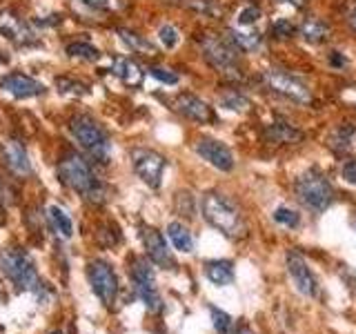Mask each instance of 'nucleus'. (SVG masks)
<instances>
[{
    "label": "nucleus",
    "instance_id": "nucleus-27",
    "mask_svg": "<svg viewBox=\"0 0 356 334\" xmlns=\"http://www.w3.org/2000/svg\"><path fill=\"white\" fill-rule=\"evenodd\" d=\"M209 315H211V326H214L216 334H236L234 319L227 315L225 310H218L214 305H209Z\"/></svg>",
    "mask_w": 356,
    "mask_h": 334
},
{
    "label": "nucleus",
    "instance_id": "nucleus-32",
    "mask_svg": "<svg viewBox=\"0 0 356 334\" xmlns=\"http://www.w3.org/2000/svg\"><path fill=\"white\" fill-rule=\"evenodd\" d=\"M272 33L276 38H292L296 33V25L292 20H287V18H278V20H274V25H272Z\"/></svg>",
    "mask_w": 356,
    "mask_h": 334
},
{
    "label": "nucleus",
    "instance_id": "nucleus-20",
    "mask_svg": "<svg viewBox=\"0 0 356 334\" xmlns=\"http://www.w3.org/2000/svg\"><path fill=\"white\" fill-rule=\"evenodd\" d=\"M203 272L207 276L209 283H214L218 287L222 285H229L234 281V263L225 261V259H211L205 263Z\"/></svg>",
    "mask_w": 356,
    "mask_h": 334
},
{
    "label": "nucleus",
    "instance_id": "nucleus-36",
    "mask_svg": "<svg viewBox=\"0 0 356 334\" xmlns=\"http://www.w3.org/2000/svg\"><path fill=\"white\" fill-rule=\"evenodd\" d=\"M81 3L92 9H100V11H114L120 7L118 0H81Z\"/></svg>",
    "mask_w": 356,
    "mask_h": 334
},
{
    "label": "nucleus",
    "instance_id": "nucleus-8",
    "mask_svg": "<svg viewBox=\"0 0 356 334\" xmlns=\"http://www.w3.org/2000/svg\"><path fill=\"white\" fill-rule=\"evenodd\" d=\"M131 167L145 185L159 189L163 183V172L167 167V161L159 152L147 150V148H136V150H131Z\"/></svg>",
    "mask_w": 356,
    "mask_h": 334
},
{
    "label": "nucleus",
    "instance_id": "nucleus-23",
    "mask_svg": "<svg viewBox=\"0 0 356 334\" xmlns=\"http://www.w3.org/2000/svg\"><path fill=\"white\" fill-rule=\"evenodd\" d=\"M229 40L236 49L241 51H259L263 47V36L254 29H232Z\"/></svg>",
    "mask_w": 356,
    "mask_h": 334
},
{
    "label": "nucleus",
    "instance_id": "nucleus-29",
    "mask_svg": "<svg viewBox=\"0 0 356 334\" xmlns=\"http://www.w3.org/2000/svg\"><path fill=\"white\" fill-rule=\"evenodd\" d=\"M159 40L163 42L165 49H174L178 42H181V33H178V29L174 25H163L159 29Z\"/></svg>",
    "mask_w": 356,
    "mask_h": 334
},
{
    "label": "nucleus",
    "instance_id": "nucleus-41",
    "mask_svg": "<svg viewBox=\"0 0 356 334\" xmlns=\"http://www.w3.org/2000/svg\"><path fill=\"white\" fill-rule=\"evenodd\" d=\"M283 3L292 5V7H303V3H305V0H283Z\"/></svg>",
    "mask_w": 356,
    "mask_h": 334
},
{
    "label": "nucleus",
    "instance_id": "nucleus-35",
    "mask_svg": "<svg viewBox=\"0 0 356 334\" xmlns=\"http://www.w3.org/2000/svg\"><path fill=\"white\" fill-rule=\"evenodd\" d=\"M149 74L156 78V81H161L165 85H176L178 83V76L174 72H170V70H165V67H152Z\"/></svg>",
    "mask_w": 356,
    "mask_h": 334
},
{
    "label": "nucleus",
    "instance_id": "nucleus-33",
    "mask_svg": "<svg viewBox=\"0 0 356 334\" xmlns=\"http://www.w3.org/2000/svg\"><path fill=\"white\" fill-rule=\"evenodd\" d=\"M220 103H222V107H227L232 111H243V109H248V105H250L248 98L241 96V94H234V92L222 94L220 96Z\"/></svg>",
    "mask_w": 356,
    "mask_h": 334
},
{
    "label": "nucleus",
    "instance_id": "nucleus-16",
    "mask_svg": "<svg viewBox=\"0 0 356 334\" xmlns=\"http://www.w3.org/2000/svg\"><path fill=\"white\" fill-rule=\"evenodd\" d=\"M0 33L16 45H29L33 40L29 25L20 16H16L14 11H3L0 14Z\"/></svg>",
    "mask_w": 356,
    "mask_h": 334
},
{
    "label": "nucleus",
    "instance_id": "nucleus-37",
    "mask_svg": "<svg viewBox=\"0 0 356 334\" xmlns=\"http://www.w3.org/2000/svg\"><path fill=\"white\" fill-rule=\"evenodd\" d=\"M341 178H343L345 183L356 185V159H350V161L343 163V167H341Z\"/></svg>",
    "mask_w": 356,
    "mask_h": 334
},
{
    "label": "nucleus",
    "instance_id": "nucleus-34",
    "mask_svg": "<svg viewBox=\"0 0 356 334\" xmlns=\"http://www.w3.org/2000/svg\"><path fill=\"white\" fill-rule=\"evenodd\" d=\"M259 18H261V9L259 7H245L238 14V25L241 27H252Z\"/></svg>",
    "mask_w": 356,
    "mask_h": 334
},
{
    "label": "nucleus",
    "instance_id": "nucleus-15",
    "mask_svg": "<svg viewBox=\"0 0 356 334\" xmlns=\"http://www.w3.org/2000/svg\"><path fill=\"white\" fill-rule=\"evenodd\" d=\"M176 109L181 111V114L189 120H194V122H211L216 116H214V109H211L205 100H200L198 96L194 94H178L176 98Z\"/></svg>",
    "mask_w": 356,
    "mask_h": 334
},
{
    "label": "nucleus",
    "instance_id": "nucleus-7",
    "mask_svg": "<svg viewBox=\"0 0 356 334\" xmlns=\"http://www.w3.org/2000/svg\"><path fill=\"white\" fill-rule=\"evenodd\" d=\"M87 283H89V289L94 292V296L105 308H111L118 301L120 281H118V274L111 263H107L103 259L89 261L87 263Z\"/></svg>",
    "mask_w": 356,
    "mask_h": 334
},
{
    "label": "nucleus",
    "instance_id": "nucleus-12",
    "mask_svg": "<svg viewBox=\"0 0 356 334\" xmlns=\"http://www.w3.org/2000/svg\"><path fill=\"white\" fill-rule=\"evenodd\" d=\"M267 85H270L276 94H281L289 100H294V103H300V105H307L312 100V94L309 89L298 81L296 76L292 74H285V72H267Z\"/></svg>",
    "mask_w": 356,
    "mask_h": 334
},
{
    "label": "nucleus",
    "instance_id": "nucleus-26",
    "mask_svg": "<svg viewBox=\"0 0 356 334\" xmlns=\"http://www.w3.org/2000/svg\"><path fill=\"white\" fill-rule=\"evenodd\" d=\"M67 56L70 58H78V61H87V63H96L100 58V51L94 47V45H89L85 40H76V42H70L67 45Z\"/></svg>",
    "mask_w": 356,
    "mask_h": 334
},
{
    "label": "nucleus",
    "instance_id": "nucleus-14",
    "mask_svg": "<svg viewBox=\"0 0 356 334\" xmlns=\"http://www.w3.org/2000/svg\"><path fill=\"white\" fill-rule=\"evenodd\" d=\"M0 89L16 98H36V96H42L44 94V85L38 83L36 78H31L27 74H20V72H14V74H7L0 78Z\"/></svg>",
    "mask_w": 356,
    "mask_h": 334
},
{
    "label": "nucleus",
    "instance_id": "nucleus-22",
    "mask_svg": "<svg viewBox=\"0 0 356 334\" xmlns=\"http://www.w3.org/2000/svg\"><path fill=\"white\" fill-rule=\"evenodd\" d=\"M47 218H49V225L56 232V237H60L65 241H70L74 237V221L67 212L58 205H51L47 209Z\"/></svg>",
    "mask_w": 356,
    "mask_h": 334
},
{
    "label": "nucleus",
    "instance_id": "nucleus-21",
    "mask_svg": "<svg viewBox=\"0 0 356 334\" xmlns=\"http://www.w3.org/2000/svg\"><path fill=\"white\" fill-rule=\"evenodd\" d=\"M167 239L172 241V245L183 254H192L194 252V234L189 232L187 225H183V223H170L167 225Z\"/></svg>",
    "mask_w": 356,
    "mask_h": 334
},
{
    "label": "nucleus",
    "instance_id": "nucleus-13",
    "mask_svg": "<svg viewBox=\"0 0 356 334\" xmlns=\"http://www.w3.org/2000/svg\"><path fill=\"white\" fill-rule=\"evenodd\" d=\"M196 154L203 161H207L211 167H216L220 172H232L234 170V154L225 143L216 138H198L196 143Z\"/></svg>",
    "mask_w": 356,
    "mask_h": 334
},
{
    "label": "nucleus",
    "instance_id": "nucleus-5",
    "mask_svg": "<svg viewBox=\"0 0 356 334\" xmlns=\"http://www.w3.org/2000/svg\"><path fill=\"white\" fill-rule=\"evenodd\" d=\"M296 198L303 203L309 212H325L332 200H334V187L327 181L325 174H321L318 170H309L305 174H300L294 183Z\"/></svg>",
    "mask_w": 356,
    "mask_h": 334
},
{
    "label": "nucleus",
    "instance_id": "nucleus-2",
    "mask_svg": "<svg viewBox=\"0 0 356 334\" xmlns=\"http://www.w3.org/2000/svg\"><path fill=\"white\" fill-rule=\"evenodd\" d=\"M0 270H3L7 281L16 289H22V292H31L40 299L44 294V289H47V285L42 283V278L38 274L36 263H33V259L25 250L18 248L5 250L0 254Z\"/></svg>",
    "mask_w": 356,
    "mask_h": 334
},
{
    "label": "nucleus",
    "instance_id": "nucleus-4",
    "mask_svg": "<svg viewBox=\"0 0 356 334\" xmlns=\"http://www.w3.org/2000/svg\"><path fill=\"white\" fill-rule=\"evenodd\" d=\"M72 136L76 143L87 152V156L96 163H107L111 156V141L107 136V132L98 125V120H94L87 114H78L72 118Z\"/></svg>",
    "mask_w": 356,
    "mask_h": 334
},
{
    "label": "nucleus",
    "instance_id": "nucleus-42",
    "mask_svg": "<svg viewBox=\"0 0 356 334\" xmlns=\"http://www.w3.org/2000/svg\"><path fill=\"white\" fill-rule=\"evenodd\" d=\"M51 334H60V332H51Z\"/></svg>",
    "mask_w": 356,
    "mask_h": 334
},
{
    "label": "nucleus",
    "instance_id": "nucleus-6",
    "mask_svg": "<svg viewBox=\"0 0 356 334\" xmlns=\"http://www.w3.org/2000/svg\"><path fill=\"white\" fill-rule=\"evenodd\" d=\"M129 278H131V289L140 303L147 308L149 312H161L163 310V296L156 287V276H154V267L149 259H140V256H134L129 263Z\"/></svg>",
    "mask_w": 356,
    "mask_h": 334
},
{
    "label": "nucleus",
    "instance_id": "nucleus-10",
    "mask_svg": "<svg viewBox=\"0 0 356 334\" xmlns=\"http://www.w3.org/2000/svg\"><path fill=\"white\" fill-rule=\"evenodd\" d=\"M285 265H287V272L292 276V283L296 285L298 292L309 299H318V294H321L318 278L309 270V265L305 263L303 256H300L296 250H289L285 256Z\"/></svg>",
    "mask_w": 356,
    "mask_h": 334
},
{
    "label": "nucleus",
    "instance_id": "nucleus-9",
    "mask_svg": "<svg viewBox=\"0 0 356 334\" xmlns=\"http://www.w3.org/2000/svg\"><path fill=\"white\" fill-rule=\"evenodd\" d=\"M236 47L232 45V40H222L218 36H205L203 38V56L205 61L218 70L220 74H234L238 72V56Z\"/></svg>",
    "mask_w": 356,
    "mask_h": 334
},
{
    "label": "nucleus",
    "instance_id": "nucleus-39",
    "mask_svg": "<svg viewBox=\"0 0 356 334\" xmlns=\"http://www.w3.org/2000/svg\"><path fill=\"white\" fill-rule=\"evenodd\" d=\"M348 25H350L352 31H356V5L350 9V14H348Z\"/></svg>",
    "mask_w": 356,
    "mask_h": 334
},
{
    "label": "nucleus",
    "instance_id": "nucleus-25",
    "mask_svg": "<svg viewBox=\"0 0 356 334\" xmlns=\"http://www.w3.org/2000/svg\"><path fill=\"white\" fill-rule=\"evenodd\" d=\"M118 36H120V40L125 42L131 51H136V54H147V56L156 54V47H154V45H152L147 38H145V36H140V33H136V31L118 29Z\"/></svg>",
    "mask_w": 356,
    "mask_h": 334
},
{
    "label": "nucleus",
    "instance_id": "nucleus-31",
    "mask_svg": "<svg viewBox=\"0 0 356 334\" xmlns=\"http://www.w3.org/2000/svg\"><path fill=\"white\" fill-rule=\"evenodd\" d=\"M354 134H356V129L354 127H350V125H345V127H341L337 134H334V138H332V145L337 150H348L350 145H352V138H354Z\"/></svg>",
    "mask_w": 356,
    "mask_h": 334
},
{
    "label": "nucleus",
    "instance_id": "nucleus-1",
    "mask_svg": "<svg viewBox=\"0 0 356 334\" xmlns=\"http://www.w3.org/2000/svg\"><path fill=\"white\" fill-rule=\"evenodd\" d=\"M58 181L70 187L72 192L81 194L89 203H103L105 200V187L98 181V176L94 174L92 165H89L83 156L78 154H67L58 161Z\"/></svg>",
    "mask_w": 356,
    "mask_h": 334
},
{
    "label": "nucleus",
    "instance_id": "nucleus-17",
    "mask_svg": "<svg viewBox=\"0 0 356 334\" xmlns=\"http://www.w3.org/2000/svg\"><path fill=\"white\" fill-rule=\"evenodd\" d=\"M5 163L9 165V170L18 174V176H29L31 174V161L25 152V148L18 141H9L5 143Z\"/></svg>",
    "mask_w": 356,
    "mask_h": 334
},
{
    "label": "nucleus",
    "instance_id": "nucleus-24",
    "mask_svg": "<svg viewBox=\"0 0 356 334\" xmlns=\"http://www.w3.org/2000/svg\"><path fill=\"white\" fill-rule=\"evenodd\" d=\"M265 136L274 145H287V143L300 141V132L289 125V122L278 120V122H272V125L265 129Z\"/></svg>",
    "mask_w": 356,
    "mask_h": 334
},
{
    "label": "nucleus",
    "instance_id": "nucleus-18",
    "mask_svg": "<svg viewBox=\"0 0 356 334\" xmlns=\"http://www.w3.org/2000/svg\"><path fill=\"white\" fill-rule=\"evenodd\" d=\"M111 74L118 76L129 87H138L143 83V70L136 61L127 58V56H116L114 63H111Z\"/></svg>",
    "mask_w": 356,
    "mask_h": 334
},
{
    "label": "nucleus",
    "instance_id": "nucleus-30",
    "mask_svg": "<svg viewBox=\"0 0 356 334\" xmlns=\"http://www.w3.org/2000/svg\"><path fill=\"white\" fill-rule=\"evenodd\" d=\"M274 221L278 223V225H287V228H298V214L294 209H289V207H278L274 209Z\"/></svg>",
    "mask_w": 356,
    "mask_h": 334
},
{
    "label": "nucleus",
    "instance_id": "nucleus-19",
    "mask_svg": "<svg viewBox=\"0 0 356 334\" xmlns=\"http://www.w3.org/2000/svg\"><path fill=\"white\" fill-rule=\"evenodd\" d=\"M298 33L303 36L305 42H309V45H321V42H325L330 38L332 29H330V25L323 18L309 16V18H305L303 22H300Z\"/></svg>",
    "mask_w": 356,
    "mask_h": 334
},
{
    "label": "nucleus",
    "instance_id": "nucleus-11",
    "mask_svg": "<svg viewBox=\"0 0 356 334\" xmlns=\"http://www.w3.org/2000/svg\"><path fill=\"white\" fill-rule=\"evenodd\" d=\"M140 239H143V248L147 259L152 261V265H159L163 270H174L176 261L172 256V250L167 248V241L163 234L156 230V228H143L140 232Z\"/></svg>",
    "mask_w": 356,
    "mask_h": 334
},
{
    "label": "nucleus",
    "instance_id": "nucleus-3",
    "mask_svg": "<svg viewBox=\"0 0 356 334\" xmlns=\"http://www.w3.org/2000/svg\"><path fill=\"white\" fill-rule=\"evenodd\" d=\"M203 218L220 234L234 239L243 232V214L234 200L220 192H207L200 200Z\"/></svg>",
    "mask_w": 356,
    "mask_h": 334
},
{
    "label": "nucleus",
    "instance_id": "nucleus-38",
    "mask_svg": "<svg viewBox=\"0 0 356 334\" xmlns=\"http://www.w3.org/2000/svg\"><path fill=\"white\" fill-rule=\"evenodd\" d=\"M330 65H334V67H343L345 65V58L339 54V51H332L330 54Z\"/></svg>",
    "mask_w": 356,
    "mask_h": 334
},
{
    "label": "nucleus",
    "instance_id": "nucleus-28",
    "mask_svg": "<svg viewBox=\"0 0 356 334\" xmlns=\"http://www.w3.org/2000/svg\"><path fill=\"white\" fill-rule=\"evenodd\" d=\"M56 87H58L63 94H72V96H85L89 92L87 85L74 81V78H67V76L58 78V81H56Z\"/></svg>",
    "mask_w": 356,
    "mask_h": 334
},
{
    "label": "nucleus",
    "instance_id": "nucleus-40",
    "mask_svg": "<svg viewBox=\"0 0 356 334\" xmlns=\"http://www.w3.org/2000/svg\"><path fill=\"white\" fill-rule=\"evenodd\" d=\"M236 334H254V332H252V328H248V326H238V328H236Z\"/></svg>",
    "mask_w": 356,
    "mask_h": 334
}]
</instances>
